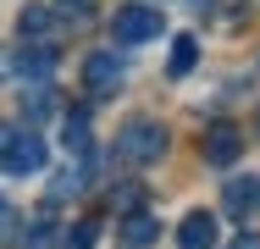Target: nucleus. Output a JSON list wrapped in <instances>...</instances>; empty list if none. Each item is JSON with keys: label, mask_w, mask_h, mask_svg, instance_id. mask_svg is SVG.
<instances>
[{"label": "nucleus", "mask_w": 260, "mask_h": 249, "mask_svg": "<svg viewBox=\"0 0 260 249\" xmlns=\"http://www.w3.org/2000/svg\"><path fill=\"white\" fill-rule=\"evenodd\" d=\"M194 61H200L194 34H177V39H172V55H166V72H172V78H183V72H194Z\"/></svg>", "instance_id": "nucleus-9"}, {"label": "nucleus", "mask_w": 260, "mask_h": 249, "mask_svg": "<svg viewBox=\"0 0 260 249\" xmlns=\"http://www.w3.org/2000/svg\"><path fill=\"white\" fill-rule=\"evenodd\" d=\"M22 249H55V216H39V222H28V233H22Z\"/></svg>", "instance_id": "nucleus-13"}, {"label": "nucleus", "mask_w": 260, "mask_h": 249, "mask_svg": "<svg viewBox=\"0 0 260 249\" xmlns=\"http://www.w3.org/2000/svg\"><path fill=\"white\" fill-rule=\"evenodd\" d=\"M244 155V139H238V128H227V122H216L205 133V161H216V166H233Z\"/></svg>", "instance_id": "nucleus-5"}, {"label": "nucleus", "mask_w": 260, "mask_h": 249, "mask_svg": "<svg viewBox=\"0 0 260 249\" xmlns=\"http://www.w3.org/2000/svg\"><path fill=\"white\" fill-rule=\"evenodd\" d=\"M0 210H6V205H0Z\"/></svg>", "instance_id": "nucleus-21"}, {"label": "nucleus", "mask_w": 260, "mask_h": 249, "mask_svg": "<svg viewBox=\"0 0 260 249\" xmlns=\"http://www.w3.org/2000/svg\"><path fill=\"white\" fill-rule=\"evenodd\" d=\"M22 111H28V116H50V111H55V95H50V89H39V83H28Z\"/></svg>", "instance_id": "nucleus-15"}, {"label": "nucleus", "mask_w": 260, "mask_h": 249, "mask_svg": "<svg viewBox=\"0 0 260 249\" xmlns=\"http://www.w3.org/2000/svg\"><path fill=\"white\" fill-rule=\"evenodd\" d=\"M94 244H100V222H89V216H83V222H72L67 249H94Z\"/></svg>", "instance_id": "nucleus-14"}, {"label": "nucleus", "mask_w": 260, "mask_h": 249, "mask_svg": "<svg viewBox=\"0 0 260 249\" xmlns=\"http://www.w3.org/2000/svg\"><path fill=\"white\" fill-rule=\"evenodd\" d=\"M67 6H83V11H89V0H67Z\"/></svg>", "instance_id": "nucleus-19"}, {"label": "nucleus", "mask_w": 260, "mask_h": 249, "mask_svg": "<svg viewBox=\"0 0 260 249\" xmlns=\"http://www.w3.org/2000/svg\"><path fill=\"white\" fill-rule=\"evenodd\" d=\"M255 194H260V183H249V177H227V189H221V205H227V216H244Z\"/></svg>", "instance_id": "nucleus-11"}, {"label": "nucleus", "mask_w": 260, "mask_h": 249, "mask_svg": "<svg viewBox=\"0 0 260 249\" xmlns=\"http://www.w3.org/2000/svg\"><path fill=\"white\" fill-rule=\"evenodd\" d=\"M188 6H210V0H188Z\"/></svg>", "instance_id": "nucleus-20"}, {"label": "nucleus", "mask_w": 260, "mask_h": 249, "mask_svg": "<svg viewBox=\"0 0 260 249\" xmlns=\"http://www.w3.org/2000/svg\"><path fill=\"white\" fill-rule=\"evenodd\" d=\"M227 249H260V233H244V238H233Z\"/></svg>", "instance_id": "nucleus-17"}, {"label": "nucleus", "mask_w": 260, "mask_h": 249, "mask_svg": "<svg viewBox=\"0 0 260 249\" xmlns=\"http://www.w3.org/2000/svg\"><path fill=\"white\" fill-rule=\"evenodd\" d=\"M6 139H11V128H0V155H6Z\"/></svg>", "instance_id": "nucleus-18"}, {"label": "nucleus", "mask_w": 260, "mask_h": 249, "mask_svg": "<svg viewBox=\"0 0 260 249\" xmlns=\"http://www.w3.org/2000/svg\"><path fill=\"white\" fill-rule=\"evenodd\" d=\"M160 11L155 6H122L116 17H111V39L116 45H150V39H160Z\"/></svg>", "instance_id": "nucleus-2"}, {"label": "nucleus", "mask_w": 260, "mask_h": 249, "mask_svg": "<svg viewBox=\"0 0 260 249\" xmlns=\"http://www.w3.org/2000/svg\"><path fill=\"white\" fill-rule=\"evenodd\" d=\"M67 149L83 155V161H89V149H94V133H89V116H83V111H67Z\"/></svg>", "instance_id": "nucleus-12"}, {"label": "nucleus", "mask_w": 260, "mask_h": 249, "mask_svg": "<svg viewBox=\"0 0 260 249\" xmlns=\"http://www.w3.org/2000/svg\"><path fill=\"white\" fill-rule=\"evenodd\" d=\"M17 28H22V39H50V34H55V11H50V6H22Z\"/></svg>", "instance_id": "nucleus-8"}, {"label": "nucleus", "mask_w": 260, "mask_h": 249, "mask_svg": "<svg viewBox=\"0 0 260 249\" xmlns=\"http://www.w3.org/2000/svg\"><path fill=\"white\" fill-rule=\"evenodd\" d=\"M11 233H17V216H11V210H0V244H6Z\"/></svg>", "instance_id": "nucleus-16"}, {"label": "nucleus", "mask_w": 260, "mask_h": 249, "mask_svg": "<svg viewBox=\"0 0 260 249\" xmlns=\"http://www.w3.org/2000/svg\"><path fill=\"white\" fill-rule=\"evenodd\" d=\"M39 166H45V139H39L34 128H11L6 155H0V172H11V177H34Z\"/></svg>", "instance_id": "nucleus-3"}, {"label": "nucleus", "mask_w": 260, "mask_h": 249, "mask_svg": "<svg viewBox=\"0 0 260 249\" xmlns=\"http://www.w3.org/2000/svg\"><path fill=\"white\" fill-rule=\"evenodd\" d=\"M177 244L183 249H216V216L210 210H188L183 227H177Z\"/></svg>", "instance_id": "nucleus-6"}, {"label": "nucleus", "mask_w": 260, "mask_h": 249, "mask_svg": "<svg viewBox=\"0 0 260 249\" xmlns=\"http://www.w3.org/2000/svg\"><path fill=\"white\" fill-rule=\"evenodd\" d=\"M155 238H160V222L150 210H133V216L122 222V249H150Z\"/></svg>", "instance_id": "nucleus-7"}, {"label": "nucleus", "mask_w": 260, "mask_h": 249, "mask_svg": "<svg viewBox=\"0 0 260 249\" xmlns=\"http://www.w3.org/2000/svg\"><path fill=\"white\" fill-rule=\"evenodd\" d=\"M116 149H122V161H133V166L160 161V155H166V128H160L155 116H139V122H127V128H122Z\"/></svg>", "instance_id": "nucleus-1"}, {"label": "nucleus", "mask_w": 260, "mask_h": 249, "mask_svg": "<svg viewBox=\"0 0 260 249\" xmlns=\"http://www.w3.org/2000/svg\"><path fill=\"white\" fill-rule=\"evenodd\" d=\"M17 72H22V78H50V72H55V45L22 50V55H17Z\"/></svg>", "instance_id": "nucleus-10"}, {"label": "nucleus", "mask_w": 260, "mask_h": 249, "mask_svg": "<svg viewBox=\"0 0 260 249\" xmlns=\"http://www.w3.org/2000/svg\"><path fill=\"white\" fill-rule=\"evenodd\" d=\"M116 83H122V67H116V55H89V61H83V89H89V95L94 100H111L116 95Z\"/></svg>", "instance_id": "nucleus-4"}]
</instances>
